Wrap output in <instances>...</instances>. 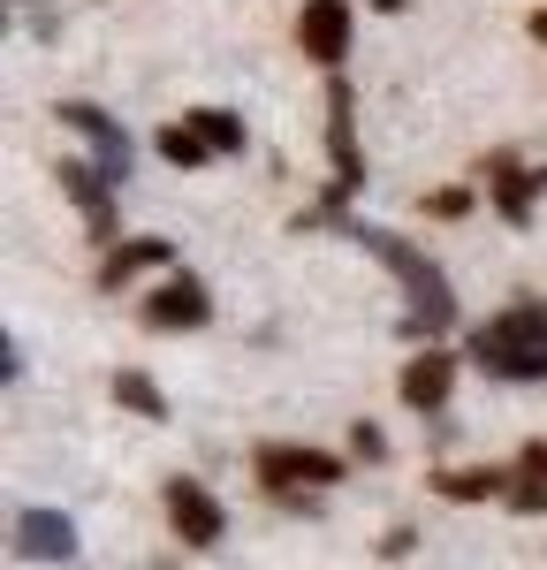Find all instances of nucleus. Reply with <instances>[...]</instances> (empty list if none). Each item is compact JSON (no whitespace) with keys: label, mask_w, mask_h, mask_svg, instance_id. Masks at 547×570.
<instances>
[{"label":"nucleus","mask_w":547,"mask_h":570,"mask_svg":"<svg viewBox=\"0 0 547 570\" xmlns=\"http://www.w3.org/2000/svg\"><path fill=\"white\" fill-rule=\"evenodd\" d=\"M206 320H213V297H206V282H190V274H168V289L145 297V327H152V335H190V327H206Z\"/></svg>","instance_id":"nucleus-7"},{"label":"nucleus","mask_w":547,"mask_h":570,"mask_svg":"<svg viewBox=\"0 0 547 570\" xmlns=\"http://www.w3.org/2000/svg\"><path fill=\"white\" fill-rule=\"evenodd\" d=\"M115 403H122V411H137V419H168V395L152 389L137 365H122V373H115Z\"/></svg>","instance_id":"nucleus-17"},{"label":"nucleus","mask_w":547,"mask_h":570,"mask_svg":"<svg viewBox=\"0 0 547 570\" xmlns=\"http://www.w3.org/2000/svg\"><path fill=\"white\" fill-rule=\"evenodd\" d=\"M160 502H168V525L182 532V548H221L228 510L213 502V487H206V480H190V472H176V480L160 487Z\"/></svg>","instance_id":"nucleus-5"},{"label":"nucleus","mask_w":547,"mask_h":570,"mask_svg":"<svg viewBox=\"0 0 547 570\" xmlns=\"http://www.w3.org/2000/svg\"><path fill=\"white\" fill-rule=\"evenodd\" d=\"M152 145H160V160H176V168H206V160H213V145L190 130V122H160Z\"/></svg>","instance_id":"nucleus-16"},{"label":"nucleus","mask_w":547,"mask_h":570,"mask_svg":"<svg viewBox=\"0 0 547 570\" xmlns=\"http://www.w3.org/2000/svg\"><path fill=\"white\" fill-rule=\"evenodd\" d=\"M372 8H380V16H396V8H404V0H372Z\"/></svg>","instance_id":"nucleus-23"},{"label":"nucleus","mask_w":547,"mask_h":570,"mask_svg":"<svg viewBox=\"0 0 547 570\" xmlns=\"http://www.w3.org/2000/svg\"><path fill=\"white\" fill-rule=\"evenodd\" d=\"M251 472H259V487L274 502H289L297 518H319V487L342 480V456L335 449H297V441H259Z\"/></svg>","instance_id":"nucleus-3"},{"label":"nucleus","mask_w":547,"mask_h":570,"mask_svg":"<svg viewBox=\"0 0 547 570\" xmlns=\"http://www.w3.org/2000/svg\"><path fill=\"white\" fill-rule=\"evenodd\" d=\"M145 266H176V244H168V236H122V244H107L99 289H122L130 274H145Z\"/></svg>","instance_id":"nucleus-13"},{"label":"nucleus","mask_w":547,"mask_h":570,"mask_svg":"<svg viewBox=\"0 0 547 570\" xmlns=\"http://www.w3.org/2000/svg\"><path fill=\"white\" fill-rule=\"evenodd\" d=\"M350 449H358L365 464H380V456H388V441H380V426H372V419H358V426H350Z\"/></svg>","instance_id":"nucleus-20"},{"label":"nucleus","mask_w":547,"mask_h":570,"mask_svg":"<svg viewBox=\"0 0 547 570\" xmlns=\"http://www.w3.org/2000/svg\"><path fill=\"white\" fill-rule=\"evenodd\" d=\"M335 228L404 282V320H396V335H404V343H441V335L456 327V289L441 282V266L426 259L418 244H404L396 228H365V220H350V214L335 220Z\"/></svg>","instance_id":"nucleus-1"},{"label":"nucleus","mask_w":547,"mask_h":570,"mask_svg":"<svg viewBox=\"0 0 547 570\" xmlns=\"http://www.w3.org/2000/svg\"><path fill=\"white\" fill-rule=\"evenodd\" d=\"M426 214H434V220H464V214H471V190H434Z\"/></svg>","instance_id":"nucleus-19"},{"label":"nucleus","mask_w":547,"mask_h":570,"mask_svg":"<svg viewBox=\"0 0 547 570\" xmlns=\"http://www.w3.org/2000/svg\"><path fill=\"white\" fill-rule=\"evenodd\" d=\"M16 556H23V563H77V525H69L61 510L23 502V510H16Z\"/></svg>","instance_id":"nucleus-8"},{"label":"nucleus","mask_w":547,"mask_h":570,"mask_svg":"<svg viewBox=\"0 0 547 570\" xmlns=\"http://www.w3.org/2000/svg\"><path fill=\"white\" fill-rule=\"evenodd\" d=\"M297 46L319 69H342V53H350V0H305L297 8Z\"/></svg>","instance_id":"nucleus-9"},{"label":"nucleus","mask_w":547,"mask_h":570,"mask_svg":"<svg viewBox=\"0 0 547 570\" xmlns=\"http://www.w3.org/2000/svg\"><path fill=\"white\" fill-rule=\"evenodd\" d=\"M434 494H441V502H487V494H509V472H487V464H441V472H434Z\"/></svg>","instance_id":"nucleus-15"},{"label":"nucleus","mask_w":547,"mask_h":570,"mask_svg":"<svg viewBox=\"0 0 547 570\" xmlns=\"http://www.w3.org/2000/svg\"><path fill=\"white\" fill-rule=\"evenodd\" d=\"M327 160H335V183H327V198H319L297 228H335V220H342V206H350V190L365 183L358 130H350V85H327Z\"/></svg>","instance_id":"nucleus-4"},{"label":"nucleus","mask_w":547,"mask_h":570,"mask_svg":"<svg viewBox=\"0 0 547 570\" xmlns=\"http://www.w3.org/2000/svg\"><path fill=\"white\" fill-rule=\"evenodd\" d=\"M449 389H456V351H418L404 365V381H396V395H404L410 411H426V419L449 411Z\"/></svg>","instance_id":"nucleus-12"},{"label":"nucleus","mask_w":547,"mask_h":570,"mask_svg":"<svg viewBox=\"0 0 547 570\" xmlns=\"http://www.w3.org/2000/svg\"><path fill=\"white\" fill-rule=\"evenodd\" d=\"M487 183H495V214L509 220V228H533V206H540V190L547 183L501 145V153H487Z\"/></svg>","instance_id":"nucleus-10"},{"label":"nucleus","mask_w":547,"mask_h":570,"mask_svg":"<svg viewBox=\"0 0 547 570\" xmlns=\"http://www.w3.org/2000/svg\"><path fill=\"white\" fill-rule=\"evenodd\" d=\"M53 122H61V130H77V137H91V145H99V168H107L115 183L130 176V130H122L107 107H91V99H61V107H53Z\"/></svg>","instance_id":"nucleus-6"},{"label":"nucleus","mask_w":547,"mask_h":570,"mask_svg":"<svg viewBox=\"0 0 547 570\" xmlns=\"http://www.w3.org/2000/svg\"><path fill=\"white\" fill-rule=\"evenodd\" d=\"M509 510H547V441H525L517 449V464H509V494H501Z\"/></svg>","instance_id":"nucleus-14"},{"label":"nucleus","mask_w":547,"mask_h":570,"mask_svg":"<svg viewBox=\"0 0 547 570\" xmlns=\"http://www.w3.org/2000/svg\"><path fill=\"white\" fill-rule=\"evenodd\" d=\"M464 357L479 373H495V381H547V305L525 297V305L495 312L487 327H471Z\"/></svg>","instance_id":"nucleus-2"},{"label":"nucleus","mask_w":547,"mask_h":570,"mask_svg":"<svg viewBox=\"0 0 547 570\" xmlns=\"http://www.w3.org/2000/svg\"><path fill=\"white\" fill-rule=\"evenodd\" d=\"M190 130L206 137L213 153H243V115H228V107H198V115H190Z\"/></svg>","instance_id":"nucleus-18"},{"label":"nucleus","mask_w":547,"mask_h":570,"mask_svg":"<svg viewBox=\"0 0 547 570\" xmlns=\"http://www.w3.org/2000/svg\"><path fill=\"white\" fill-rule=\"evenodd\" d=\"M53 176H61L69 198H77V214H84L91 236H99V244H115V176H107V168H84V160H61Z\"/></svg>","instance_id":"nucleus-11"},{"label":"nucleus","mask_w":547,"mask_h":570,"mask_svg":"<svg viewBox=\"0 0 547 570\" xmlns=\"http://www.w3.org/2000/svg\"><path fill=\"white\" fill-rule=\"evenodd\" d=\"M410 548H418V532H410V525H396L388 540H380V556H388V563H396V556H410Z\"/></svg>","instance_id":"nucleus-21"},{"label":"nucleus","mask_w":547,"mask_h":570,"mask_svg":"<svg viewBox=\"0 0 547 570\" xmlns=\"http://www.w3.org/2000/svg\"><path fill=\"white\" fill-rule=\"evenodd\" d=\"M533 39H540V46H547V8H533Z\"/></svg>","instance_id":"nucleus-22"}]
</instances>
